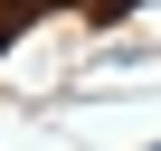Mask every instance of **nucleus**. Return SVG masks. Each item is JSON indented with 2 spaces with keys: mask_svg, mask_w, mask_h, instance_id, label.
Segmentation results:
<instances>
[{
  "mask_svg": "<svg viewBox=\"0 0 161 151\" xmlns=\"http://www.w3.org/2000/svg\"><path fill=\"white\" fill-rule=\"evenodd\" d=\"M0 19H10V10H0Z\"/></svg>",
  "mask_w": 161,
  "mask_h": 151,
  "instance_id": "1",
  "label": "nucleus"
}]
</instances>
